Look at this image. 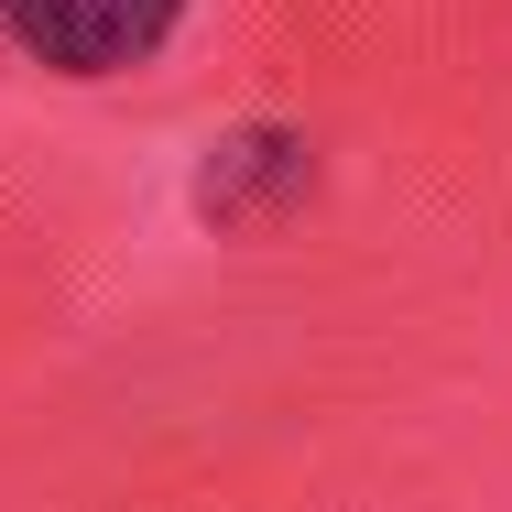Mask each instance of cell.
<instances>
[{
	"label": "cell",
	"mask_w": 512,
	"mask_h": 512,
	"mask_svg": "<svg viewBox=\"0 0 512 512\" xmlns=\"http://www.w3.org/2000/svg\"><path fill=\"white\" fill-rule=\"evenodd\" d=\"M0 11H11V33H22L44 66L109 77V66H142V55L175 33L186 0H0Z\"/></svg>",
	"instance_id": "6da1fadb"
}]
</instances>
